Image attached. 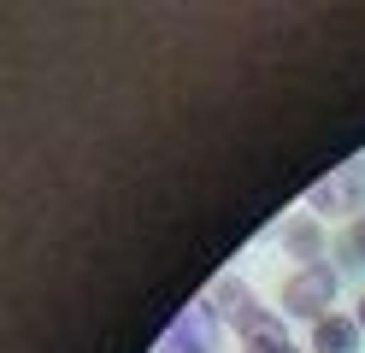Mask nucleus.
<instances>
[{"instance_id": "obj_1", "label": "nucleus", "mask_w": 365, "mask_h": 353, "mask_svg": "<svg viewBox=\"0 0 365 353\" xmlns=\"http://www.w3.org/2000/svg\"><path fill=\"white\" fill-rule=\"evenodd\" d=\"M336 289H341V271L330 265V259H318V265H301L283 277V318H330L336 312Z\"/></svg>"}, {"instance_id": "obj_2", "label": "nucleus", "mask_w": 365, "mask_h": 353, "mask_svg": "<svg viewBox=\"0 0 365 353\" xmlns=\"http://www.w3.org/2000/svg\"><path fill=\"white\" fill-rule=\"evenodd\" d=\"M307 206H312V218H318V212H330V218H359V212H365V153L348 159L341 171H330L324 183H312Z\"/></svg>"}, {"instance_id": "obj_3", "label": "nucleus", "mask_w": 365, "mask_h": 353, "mask_svg": "<svg viewBox=\"0 0 365 353\" xmlns=\"http://www.w3.org/2000/svg\"><path fill=\"white\" fill-rule=\"evenodd\" d=\"M153 353H218V312H212L207 300L182 306V312L171 318V329L159 336Z\"/></svg>"}, {"instance_id": "obj_4", "label": "nucleus", "mask_w": 365, "mask_h": 353, "mask_svg": "<svg viewBox=\"0 0 365 353\" xmlns=\"http://www.w3.org/2000/svg\"><path fill=\"white\" fill-rule=\"evenodd\" d=\"M207 306H212V312H218V324H247V318H254L259 312V300H254V289H247V282L236 277V271H224L218 282H212V289H207Z\"/></svg>"}, {"instance_id": "obj_5", "label": "nucleus", "mask_w": 365, "mask_h": 353, "mask_svg": "<svg viewBox=\"0 0 365 353\" xmlns=\"http://www.w3.org/2000/svg\"><path fill=\"white\" fill-rule=\"evenodd\" d=\"M324 247H330V230L318 224L312 212H301V218L283 224V253L294 259V265H318V259H324Z\"/></svg>"}, {"instance_id": "obj_6", "label": "nucleus", "mask_w": 365, "mask_h": 353, "mask_svg": "<svg viewBox=\"0 0 365 353\" xmlns=\"http://www.w3.org/2000/svg\"><path fill=\"white\" fill-rule=\"evenodd\" d=\"M359 318H341V312H330V318H318L312 324V353H359Z\"/></svg>"}, {"instance_id": "obj_7", "label": "nucleus", "mask_w": 365, "mask_h": 353, "mask_svg": "<svg viewBox=\"0 0 365 353\" xmlns=\"http://www.w3.org/2000/svg\"><path fill=\"white\" fill-rule=\"evenodd\" d=\"M336 271H365V212L348 218L336 235Z\"/></svg>"}, {"instance_id": "obj_8", "label": "nucleus", "mask_w": 365, "mask_h": 353, "mask_svg": "<svg viewBox=\"0 0 365 353\" xmlns=\"http://www.w3.org/2000/svg\"><path fill=\"white\" fill-rule=\"evenodd\" d=\"M265 353H307V347H294V342H283V347H265Z\"/></svg>"}, {"instance_id": "obj_9", "label": "nucleus", "mask_w": 365, "mask_h": 353, "mask_svg": "<svg viewBox=\"0 0 365 353\" xmlns=\"http://www.w3.org/2000/svg\"><path fill=\"white\" fill-rule=\"evenodd\" d=\"M354 318H359V329H365V295H359V306H354Z\"/></svg>"}]
</instances>
